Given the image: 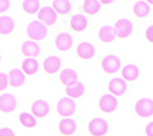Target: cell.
Returning a JSON list of instances; mask_svg holds the SVG:
<instances>
[{"instance_id":"obj_32","label":"cell","mask_w":153,"mask_h":136,"mask_svg":"<svg viewBox=\"0 0 153 136\" xmlns=\"http://www.w3.org/2000/svg\"><path fill=\"white\" fill-rule=\"evenodd\" d=\"M0 136H15V134L11 129L4 128V129H0Z\"/></svg>"},{"instance_id":"obj_19","label":"cell","mask_w":153,"mask_h":136,"mask_svg":"<svg viewBox=\"0 0 153 136\" xmlns=\"http://www.w3.org/2000/svg\"><path fill=\"white\" fill-rule=\"evenodd\" d=\"M59 130L62 135H71L76 130V124L71 119H62L59 124Z\"/></svg>"},{"instance_id":"obj_27","label":"cell","mask_w":153,"mask_h":136,"mask_svg":"<svg viewBox=\"0 0 153 136\" xmlns=\"http://www.w3.org/2000/svg\"><path fill=\"white\" fill-rule=\"evenodd\" d=\"M53 7L59 14H68L71 10V4L66 0H56V1L53 3Z\"/></svg>"},{"instance_id":"obj_28","label":"cell","mask_w":153,"mask_h":136,"mask_svg":"<svg viewBox=\"0 0 153 136\" xmlns=\"http://www.w3.org/2000/svg\"><path fill=\"white\" fill-rule=\"evenodd\" d=\"M20 121H21V124L26 128H34V125H36V120H34L33 115H31L28 113L20 114Z\"/></svg>"},{"instance_id":"obj_5","label":"cell","mask_w":153,"mask_h":136,"mask_svg":"<svg viewBox=\"0 0 153 136\" xmlns=\"http://www.w3.org/2000/svg\"><path fill=\"white\" fill-rule=\"evenodd\" d=\"M99 108L104 113H111L118 108V100L115 98V96H111V94L102 96L99 100Z\"/></svg>"},{"instance_id":"obj_30","label":"cell","mask_w":153,"mask_h":136,"mask_svg":"<svg viewBox=\"0 0 153 136\" xmlns=\"http://www.w3.org/2000/svg\"><path fill=\"white\" fill-rule=\"evenodd\" d=\"M9 83V77L5 74H0V91H4L7 87Z\"/></svg>"},{"instance_id":"obj_26","label":"cell","mask_w":153,"mask_h":136,"mask_svg":"<svg viewBox=\"0 0 153 136\" xmlns=\"http://www.w3.org/2000/svg\"><path fill=\"white\" fill-rule=\"evenodd\" d=\"M100 9V3L97 0H86L83 1V11L88 15H94Z\"/></svg>"},{"instance_id":"obj_20","label":"cell","mask_w":153,"mask_h":136,"mask_svg":"<svg viewBox=\"0 0 153 136\" xmlns=\"http://www.w3.org/2000/svg\"><path fill=\"white\" fill-rule=\"evenodd\" d=\"M41 49L34 42H25L22 44V53L26 56H37L39 54Z\"/></svg>"},{"instance_id":"obj_11","label":"cell","mask_w":153,"mask_h":136,"mask_svg":"<svg viewBox=\"0 0 153 136\" xmlns=\"http://www.w3.org/2000/svg\"><path fill=\"white\" fill-rule=\"evenodd\" d=\"M55 45L59 51L66 52L72 45V37L69 33H60L55 38Z\"/></svg>"},{"instance_id":"obj_24","label":"cell","mask_w":153,"mask_h":136,"mask_svg":"<svg viewBox=\"0 0 153 136\" xmlns=\"http://www.w3.org/2000/svg\"><path fill=\"white\" fill-rule=\"evenodd\" d=\"M134 14L137 17H146L149 14V5L146 1H137L134 5Z\"/></svg>"},{"instance_id":"obj_25","label":"cell","mask_w":153,"mask_h":136,"mask_svg":"<svg viewBox=\"0 0 153 136\" xmlns=\"http://www.w3.org/2000/svg\"><path fill=\"white\" fill-rule=\"evenodd\" d=\"M83 92H85V87L81 82H76L75 85L66 87V94L69 97H72V98L81 97L83 94Z\"/></svg>"},{"instance_id":"obj_7","label":"cell","mask_w":153,"mask_h":136,"mask_svg":"<svg viewBox=\"0 0 153 136\" xmlns=\"http://www.w3.org/2000/svg\"><path fill=\"white\" fill-rule=\"evenodd\" d=\"M56 110L62 117H70L75 112V103L70 98H61L56 106Z\"/></svg>"},{"instance_id":"obj_17","label":"cell","mask_w":153,"mask_h":136,"mask_svg":"<svg viewBox=\"0 0 153 136\" xmlns=\"http://www.w3.org/2000/svg\"><path fill=\"white\" fill-rule=\"evenodd\" d=\"M9 82L11 86L14 87H20L25 83V75L21 70H17V69H14L11 70L10 74H9Z\"/></svg>"},{"instance_id":"obj_21","label":"cell","mask_w":153,"mask_h":136,"mask_svg":"<svg viewBox=\"0 0 153 136\" xmlns=\"http://www.w3.org/2000/svg\"><path fill=\"white\" fill-rule=\"evenodd\" d=\"M87 26V19L82 15H75L71 19V27L76 32H81Z\"/></svg>"},{"instance_id":"obj_14","label":"cell","mask_w":153,"mask_h":136,"mask_svg":"<svg viewBox=\"0 0 153 136\" xmlns=\"http://www.w3.org/2000/svg\"><path fill=\"white\" fill-rule=\"evenodd\" d=\"M60 64H61V60L59 56H48L45 60H44V70L49 74H55L59 68H60Z\"/></svg>"},{"instance_id":"obj_9","label":"cell","mask_w":153,"mask_h":136,"mask_svg":"<svg viewBox=\"0 0 153 136\" xmlns=\"http://www.w3.org/2000/svg\"><path fill=\"white\" fill-rule=\"evenodd\" d=\"M38 17H39V22L44 25H53L56 21V14L53 9L50 7H43L38 12Z\"/></svg>"},{"instance_id":"obj_3","label":"cell","mask_w":153,"mask_h":136,"mask_svg":"<svg viewBox=\"0 0 153 136\" xmlns=\"http://www.w3.org/2000/svg\"><path fill=\"white\" fill-rule=\"evenodd\" d=\"M88 131L93 136H102L108 131V123L102 118H94L88 124Z\"/></svg>"},{"instance_id":"obj_16","label":"cell","mask_w":153,"mask_h":136,"mask_svg":"<svg viewBox=\"0 0 153 136\" xmlns=\"http://www.w3.org/2000/svg\"><path fill=\"white\" fill-rule=\"evenodd\" d=\"M32 113L38 118H43L49 113V104L45 101H36L32 104Z\"/></svg>"},{"instance_id":"obj_34","label":"cell","mask_w":153,"mask_h":136,"mask_svg":"<svg viewBox=\"0 0 153 136\" xmlns=\"http://www.w3.org/2000/svg\"><path fill=\"white\" fill-rule=\"evenodd\" d=\"M146 135L147 136H153V121H151L149 124L146 126Z\"/></svg>"},{"instance_id":"obj_33","label":"cell","mask_w":153,"mask_h":136,"mask_svg":"<svg viewBox=\"0 0 153 136\" xmlns=\"http://www.w3.org/2000/svg\"><path fill=\"white\" fill-rule=\"evenodd\" d=\"M9 6H10V1H7V0H0V12L6 11Z\"/></svg>"},{"instance_id":"obj_15","label":"cell","mask_w":153,"mask_h":136,"mask_svg":"<svg viewBox=\"0 0 153 136\" xmlns=\"http://www.w3.org/2000/svg\"><path fill=\"white\" fill-rule=\"evenodd\" d=\"M121 75L126 81H135L140 75V70H138V68L136 65L129 64V65H126V66L123 68Z\"/></svg>"},{"instance_id":"obj_12","label":"cell","mask_w":153,"mask_h":136,"mask_svg":"<svg viewBox=\"0 0 153 136\" xmlns=\"http://www.w3.org/2000/svg\"><path fill=\"white\" fill-rule=\"evenodd\" d=\"M76 52H77L79 56L85 59V60H88V59H91L93 55H94V47L91 44V43H88V42H82L79 44L77 49H76Z\"/></svg>"},{"instance_id":"obj_10","label":"cell","mask_w":153,"mask_h":136,"mask_svg":"<svg viewBox=\"0 0 153 136\" xmlns=\"http://www.w3.org/2000/svg\"><path fill=\"white\" fill-rule=\"evenodd\" d=\"M109 92L114 96H121L126 91V82L123 79H113L108 85Z\"/></svg>"},{"instance_id":"obj_8","label":"cell","mask_w":153,"mask_h":136,"mask_svg":"<svg viewBox=\"0 0 153 136\" xmlns=\"http://www.w3.org/2000/svg\"><path fill=\"white\" fill-rule=\"evenodd\" d=\"M15 107H16V98L12 94L6 93L0 96V110L1 112L10 113L15 109Z\"/></svg>"},{"instance_id":"obj_31","label":"cell","mask_w":153,"mask_h":136,"mask_svg":"<svg viewBox=\"0 0 153 136\" xmlns=\"http://www.w3.org/2000/svg\"><path fill=\"white\" fill-rule=\"evenodd\" d=\"M146 38L149 43H153V26H149L146 31Z\"/></svg>"},{"instance_id":"obj_22","label":"cell","mask_w":153,"mask_h":136,"mask_svg":"<svg viewBox=\"0 0 153 136\" xmlns=\"http://www.w3.org/2000/svg\"><path fill=\"white\" fill-rule=\"evenodd\" d=\"M14 30V21L9 16L0 17V33L1 34H9Z\"/></svg>"},{"instance_id":"obj_29","label":"cell","mask_w":153,"mask_h":136,"mask_svg":"<svg viewBox=\"0 0 153 136\" xmlns=\"http://www.w3.org/2000/svg\"><path fill=\"white\" fill-rule=\"evenodd\" d=\"M22 6H23V10L28 12V14H34L39 9V3L37 0H26V1H23Z\"/></svg>"},{"instance_id":"obj_13","label":"cell","mask_w":153,"mask_h":136,"mask_svg":"<svg viewBox=\"0 0 153 136\" xmlns=\"http://www.w3.org/2000/svg\"><path fill=\"white\" fill-rule=\"evenodd\" d=\"M60 81L65 86H72L77 82V74L72 69H65L60 74Z\"/></svg>"},{"instance_id":"obj_1","label":"cell","mask_w":153,"mask_h":136,"mask_svg":"<svg viewBox=\"0 0 153 136\" xmlns=\"http://www.w3.org/2000/svg\"><path fill=\"white\" fill-rule=\"evenodd\" d=\"M47 32H48L47 26L44 23L39 22V21L30 22L28 27H27V34L33 41H42L47 36Z\"/></svg>"},{"instance_id":"obj_23","label":"cell","mask_w":153,"mask_h":136,"mask_svg":"<svg viewBox=\"0 0 153 136\" xmlns=\"http://www.w3.org/2000/svg\"><path fill=\"white\" fill-rule=\"evenodd\" d=\"M22 70L25 74H27V75H33V74H36L38 70L37 60H34L33 58H27L22 63Z\"/></svg>"},{"instance_id":"obj_6","label":"cell","mask_w":153,"mask_h":136,"mask_svg":"<svg viewBox=\"0 0 153 136\" xmlns=\"http://www.w3.org/2000/svg\"><path fill=\"white\" fill-rule=\"evenodd\" d=\"M102 68L107 74H115L120 69V59L117 55H108L102 61Z\"/></svg>"},{"instance_id":"obj_2","label":"cell","mask_w":153,"mask_h":136,"mask_svg":"<svg viewBox=\"0 0 153 136\" xmlns=\"http://www.w3.org/2000/svg\"><path fill=\"white\" fill-rule=\"evenodd\" d=\"M135 112L141 118H148L153 115V101L151 98H141L135 104Z\"/></svg>"},{"instance_id":"obj_4","label":"cell","mask_w":153,"mask_h":136,"mask_svg":"<svg viewBox=\"0 0 153 136\" xmlns=\"http://www.w3.org/2000/svg\"><path fill=\"white\" fill-rule=\"evenodd\" d=\"M114 32L119 38H126L132 33V22L127 19H120L117 21Z\"/></svg>"},{"instance_id":"obj_18","label":"cell","mask_w":153,"mask_h":136,"mask_svg":"<svg viewBox=\"0 0 153 136\" xmlns=\"http://www.w3.org/2000/svg\"><path fill=\"white\" fill-rule=\"evenodd\" d=\"M98 36H99L100 41L104 42V43H110V42H113L114 39H115V32H114V30L110 26L100 27V30L98 32Z\"/></svg>"}]
</instances>
